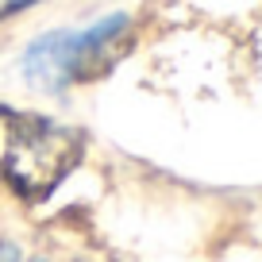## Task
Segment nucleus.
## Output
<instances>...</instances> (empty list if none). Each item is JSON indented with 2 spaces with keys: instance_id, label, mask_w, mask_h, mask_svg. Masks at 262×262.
<instances>
[{
  "instance_id": "obj_1",
  "label": "nucleus",
  "mask_w": 262,
  "mask_h": 262,
  "mask_svg": "<svg viewBox=\"0 0 262 262\" xmlns=\"http://www.w3.org/2000/svg\"><path fill=\"white\" fill-rule=\"evenodd\" d=\"M81 155L85 143L74 127H62L39 112L0 108V178L19 196H50L81 162Z\"/></svg>"
},
{
  "instance_id": "obj_2",
  "label": "nucleus",
  "mask_w": 262,
  "mask_h": 262,
  "mask_svg": "<svg viewBox=\"0 0 262 262\" xmlns=\"http://www.w3.org/2000/svg\"><path fill=\"white\" fill-rule=\"evenodd\" d=\"M131 39H135V27L123 12L85 27V31H47L27 47L24 77L47 93H62L66 85L77 81H100L131 50Z\"/></svg>"
},
{
  "instance_id": "obj_3",
  "label": "nucleus",
  "mask_w": 262,
  "mask_h": 262,
  "mask_svg": "<svg viewBox=\"0 0 262 262\" xmlns=\"http://www.w3.org/2000/svg\"><path fill=\"white\" fill-rule=\"evenodd\" d=\"M31 4H39V0H0V19H4V16H16V12L31 8Z\"/></svg>"
},
{
  "instance_id": "obj_4",
  "label": "nucleus",
  "mask_w": 262,
  "mask_h": 262,
  "mask_svg": "<svg viewBox=\"0 0 262 262\" xmlns=\"http://www.w3.org/2000/svg\"><path fill=\"white\" fill-rule=\"evenodd\" d=\"M0 262H24V258H19V251L12 243H0ZM31 262H42V258H31Z\"/></svg>"
}]
</instances>
